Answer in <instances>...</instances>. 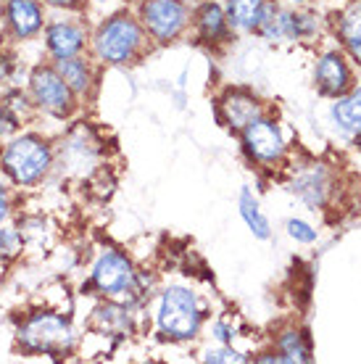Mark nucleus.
I'll list each match as a JSON object with an SVG mask.
<instances>
[{"label":"nucleus","instance_id":"f257e3e1","mask_svg":"<svg viewBox=\"0 0 361 364\" xmlns=\"http://www.w3.org/2000/svg\"><path fill=\"white\" fill-rule=\"evenodd\" d=\"M55 154L45 137L35 132H21L9 137L0 151V169L6 180L16 188H35L53 172Z\"/></svg>","mask_w":361,"mask_h":364},{"label":"nucleus","instance_id":"f03ea898","mask_svg":"<svg viewBox=\"0 0 361 364\" xmlns=\"http://www.w3.org/2000/svg\"><path fill=\"white\" fill-rule=\"evenodd\" d=\"M145 46V29L132 14H111L90 35L92 55L106 66H124L135 61Z\"/></svg>","mask_w":361,"mask_h":364},{"label":"nucleus","instance_id":"7ed1b4c3","mask_svg":"<svg viewBox=\"0 0 361 364\" xmlns=\"http://www.w3.org/2000/svg\"><path fill=\"white\" fill-rule=\"evenodd\" d=\"M18 348L24 354L63 356L72 354L77 336L72 322L58 311H35L29 314L16 333Z\"/></svg>","mask_w":361,"mask_h":364},{"label":"nucleus","instance_id":"20e7f679","mask_svg":"<svg viewBox=\"0 0 361 364\" xmlns=\"http://www.w3.org/2000/svg\"><path fill=\"white\" fill-rule=\"evenodd\" d=\"M27 92L35 111L53 119H69L80 109V98L63 82L53 64H37L27 77Z\"/></svg>","mask_w":361,"mask_h":364},{"label":"nucleus","instance_id":"39448f33","mask_svg":"<svg viewBox=\"0 0 361 364\" xmlns=\"http://www.w3.org/2000/svg\"><path fill=\"white\" fill-rule=\"evenodd\" d=\"M200 322H203V311L195 299V293L172 285L161 293L158 301V330L172 341H190L198 336Z\"/></svg>","mask_w":361,"mask_h":364},{"label":"nucleus","instance_id":"423d86ee","mask_svg":"<svg viewBox=\"0 0 361 364\" xmlns=\"http://www.w3.org/2000/svg\"><path fill=\"white\" fill-rule=\"evenodd\" d=\"M90 288L106 299H135L140 293V272L119 251H103L92 264Z\"/></svg>","mask_w":361,"mask_h":364},{"label":"nucleus","instance_id":"0eeeda50","mask_svg":"<svg viewBox=\"0 0 361 364\" xmlns=\"http://www.w3.org/2000/svg\"><path fill=\"white\" fill-rule=\"evenodd\" d=\"M190 21L188 6L182 0H143L140 3V24L145 35L156 43H172L185 32Z\"/></svg>","mask_w":361,"mask_h":364},{"label":"nucleus","instance_id":"6e6552de","mask_svg":"<svg viewBox=\"0 0 361 364\" xmlns=\"http://www.w3.org/2000/svg\"><path fill=\"white\" fill-rule=\"evenodd\" d=\"M43 40H45L48 55L58 61V58L85 53L90 46V32L85 29V21L80 18H55V21H45Z\"/></svg>","mask_w":361,"mask_h":364},{"label":"nucleus","instance_id":"1a4fd4ad","mask_svg":"<svg viewBox=\"0 0 361 364\" xmlns=\"http://www.w3.org/2000/svg\"><path fill=\"white\" fill-rule=\"evenodd\" d=\"M243 146L245 154L259 164H277L285 156V140H282L280 127L264 117L253 119L243 129Z\"/></svg>","mask_w":361,"mask_h":364},{"label":"nucleus","instance_id":"9d476101","mask_svg":"<svg viewBox=\"0 0 361 364\" xmlns=\"http://www.w3.org/2000/svg\"><path fill=\"white\" fill-rule=\"evenodd\" d=\"M45 3L43 0H6L3 24L14 40H32L45 29Z\"/></svg>","mask_w":361,"mask_h":364},{"label":"nucleus","instance_id":"9b49d317","mask_svg":"<svg viewBox=\"0 0 361 364\" xmlns=\"http://www.w3.org/2000/svg\"><path fill=\"white\" fill-rule=\"evenodd\" d=\"M219 114H222L227 127L240 129V132H243L253 119L262 117V103H259V98L251 95V92L230 90L225 98L219 100Z\"/></svg>","mask_w":361,"mask_h":364},{"label":"nucleus","instance_id":"f8f14e48","mask_svg":"<svg viewBox=\"0 0 361 364\" xmlns=\"http://www.w3.org/2000/svg\"><path fill=\"white\" fill-rule=\"evenodd\" d=\"M53 66L58 69V74L63 77V82L72 87V92L77 98L80 100L90 98L92 90H95L98 77H95L92 64L85 58V53L72 55V58H58V61H53Z\"/></svg>","mask_w":361,"mask_h":364},{"label":"nucleus","instance_id":"ddd939ff","mask_svg":"<svg viewBox=\"0 0 361 364\" xmlns=\"http://www.w3.org/2000/svg\"><path fill=\"white\" fill-rule=\"evenodd\" d=\"M316 82H319V87L325 92H330V95H340L351 85V72H348V66H345V61L340 55L327 53L319 61V66H316Z\"/></svg>","mask_w":361,"mask_h":364},{"label":"nucleus","instance_id":"4468645a","mask_svg":"<svg viewBox=\"0 0 361 364\" xmlns=\"http://www.w3.org/2000/svg\"><path fill=\"white\" fill-rule=\"evenodd\" d=\"M195 27H198V35L200 40H206V43H219V40H225L227 37V27H230V21H227V14L222 11L219 3H203L195 14Z\"/></svg>","mask_w":361,"mask_h":364},{"label":"nucleus","instance_id":"2eb2a0df","mask_svg":"<svg viewBox=\"0 0 361 364\" xmlns=\"http://www.w3.org/2000/svg\"><path fill=\"white\" fill-rule=\"evenodd\" d=\"M92 328L100 333H114V336H124L132 330V317L126 306L109 301V304H100L98 309L92 311Z\"/></svg>","mask_w":361,"mask_h":364},{"label":"nucleus","instance_id":"dca6fc26","mask_svg":"<svg viewBox=\"0 0 361 364\" xmlns=\"http://www.w3.org/2000/svg\"><path fill=\"white\" fill-rule=\"evenodd\" d=\"M266 0H227V21L237 32H253L259 27Z\"/></svg>","mask_w":361,"mask_h":364},{"label":"nucleus","instance_id":"f3484780","mask_svg":"<svg viewBox=\"0 0 361 364\" xmlns=\"http://www.w3.org/2000/svg\"><path fill=\"white\" fill-rule=\"evenodd\" d=\"M333 117L345 132L361 137V90H353L348 98L338 100L333 109Z\"/></svg>","mask_w":361,"mask_h":364},{"label":"nucleus","instance_id":"a211bd4d","mask_svg":"<svg viewBox=\"0 0 361 364\" xmlns=\"http://www.w3.org/2000/svg\"><path fill=\"white\" fill-rule=\"evenodd\" d=\"M240 217H243V222L248 225V230H251L256 237H262V240L269 237V222H266L262 206H259V200L253 198V193L248 191V188L240 191Z\"/></svg>","mask_w":361,"mask_h":364},{"label":"nucleus","instance_id":"6ab92c4d","mask_svg":"<svg viewBox=\"0 0 361 364\" xmlns=\"http://www.w3.org/2000/svg\"><path fill=\"white\" fill-rule=\"evenodd\" d=\"M311 359V346L308 341L296 330L282 333L277 341V362H308Z\"/></svg>","mask_w":361,"mask_h":364},{"label":"nucleus","instance_id":"aec40b11","mask_svg":"<svg viewBox=\"0 0 361 364\" xmlns=\"http://www.w3.org/2000/svg\"><path fill=\"white\" fill-rule=\"evenodd\" d=\"M340 37H343L348 46L359 43L361 40V3H353L351 9L340 16Z\"/></svg>","mask_w":361,"mask_h":364},{"label":"nucleus","instance_id":"412c9836","mask_svg":"<svg viewBox=\"0 0 361 364\" xmlns=\"http://www.w3.org/2000/svg\"><path fill=\"white\" fill-rule=\"evenodd\" d=\"M21 232L9 225H0V262H9L14 256L21 254Z\"/></svg>","mask_w":361,"mask_h":364},{"label":"nucleus","instance_id":"4be33fe9","mask_svg":"<svg viewBox=\"0 0 361 364\" xmlns=\"http://www.w3.org/2000/svg\"><path fill=\"white\" fill-rule=\"evenodd\" d=\"M21 127V119L16 117V111L9 106L6 95H0V140L6 137H14Z\"/></svg>","mask_w":361,"mask_h":364},{"label":"nucleus","instance_id":"5701e85b","mask_svg":"<svg viewBox=\"0 0 361 364\" xmlns=\"http://www.w3.org/2000/svg\"><path fill=\"white\" fill-rule=\"evenodd\" d=\"M288 232H290V237H296L301 243H314L316 240V230H311L306 222H301V219H290Z\"/></svg>","mask_w":361,"mask_h":364},{"label":"nucleus","instance_id":"b1692460","mask_svg":"<svg viewBox=\"0 0 361 364\" xmlns=\"http://www.w3.org/2000/svg\"><path fill=\"white\" fill-rule=\"evenodd\" d=\"M206 362H245L243 354H237L235 348H230V343H222V348H208Z\"/></svg>","mask_w":361,"mask_h":364},{"label":"nucleus","instance_id":"393cba45","mask_svg":"<svg viewBox=\"0 0 361 364\" xmlns=\"http://www.w3.org/2000/svg\"><path fill=\"white\" fill-rule=\"evenodd\" d=\"M43 3H45L48 9L55 11H82L87 0H43Z\"/></svg>","mask_w":361,"mask_h":364},{"label":"nucleus","instance_id":"a878e982","mask_svg":"<svg viewBox=\"0 0 361 364\" xmlns=\"http://www.w3.org/2000/svg\"><path fill=\"white\" fill-rule=\"evenodd\" d=\"M214 336H217V341L219 343H232V330L227 328V325H214Z\"/></svg>","mask_w":361,"mask_h":364},{"label":"nucleus","instance_id":"bb28decb","mask_svg":"<svg viewBox=\"0 0 361 364\" xmlns=\"http://www.w3.org/2000/svg\"><path fill=\"white\" fill-rule=\"evenodd\" d=\"M11 217V198H0V225H6Z\"/></svg>","mask_w":361,"mask_h":364},{"label":"nucleus","instance_id":"cd10ccee","mask_svg":"<svg viewBox=\"0 0 361 364\" xmlns=\"http://www.w3.org/2000/svg\"><path fill=\"white\" fill-rule=\"evenodd\" d=\"M0 198H11V188H9V180H6V174L0 177Z\"/></svg>","mask_w":361,"mask_h":364},{"label":"nucleus","instance_id":"c85d7f7f","mask_svg":"<svg viewBox=\"0 0 361 364\" xmlns=\"http://www.w3.org/2000/svg\"><path fill=\"white\" fill-rule=\"evenodd\" d=\"M348 48H351V53L359 58V64H361V40H359V43H353V46H348Z\"/></svg>","mask_w":361,"mask_h":364},{"label":"nucleus","instance_id":"c756f323","mask_svg":"<svg viewBox=\"0 0 361 364\" xmlns=\"http://www.w3.org/2000/svg\"><path fill=\"white\" fill-rule=\"evenodd\" d=\"M288 3H306V0H288Z\"/></svg>","mask_w":361,"mask_h":364},{"label":"nucleus","instance_id":"7c9ffc66","mask_svg":"<svg viewBox=\"0 0 361 364\" xmlns=\"http://www.w3.org/2000/svg\"><path fill=\"white\" fill-rule=\"evenodd\" d=\"M0 151H3V146H0Z\"/></svg>","mask_w":361,"mask_h":364}]
</instances>
